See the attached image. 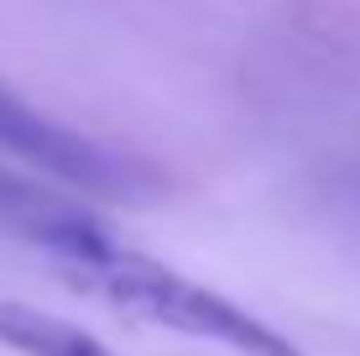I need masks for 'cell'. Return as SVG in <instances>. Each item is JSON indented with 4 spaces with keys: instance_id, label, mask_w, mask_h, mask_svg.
<instances>
[{
    "instance_id": "cell-1",
    "label": "cell",
    "mask_w": 360,
    "mask_h": 356,
    "mask_svg": "<svg viewBox=\"0 0 360 356\" xmlns=\"http://www.w3.org/2000/svg\"><path fill=\"white\" fill-rule=\"evenodd\" d=\"M79 278L89 293H99L110 309L131 314V320L178 330V336H193V340H214V346H225L235 356H303L282 330H271L266 320L230 304L225 293L193 283L188 273L157 262V257L115 247L99 262L79 267Z\"/></svg>"
},
{
    "instance_id": "cell-4",
    "label": "cell",
    "mask_w": 360,
    "mask_h": 356,
    "mask_svg": "<svg viewBox=\"0 0 360 356\" xmlns=\"http://www.w3.org/2000/svg\"><path fill=\"white\" fill-rule=\"evenodd\" d=\"M0 346L16 356H115L89 330L58 320L47 309H32V304H16V299H0Z\"/></svg>"
},
{
    "instance_id": "cell-3",
    "label": "cell",
    "mask_w": 360,
    "mask_h": 356,
    "mask_svg": "<svg viewBox=\"0 0 360 356\" xmlns=\"http://www.w3.org/2000/svg\"><path fill=\"white\" fill-rule=\"evenodd\" d=\"M0 231H11V236L32 241V247L63 257L73 273L120 247L99 215H89L84 204L58 200V194H47L42 183L21 178L16 168H0Z\"/></svg>"
},
{
    "instance_id": "cell-2",
    "label": "cell",
    "mask_w": 360,
    "mask_h": 356,
    "mask_svg": "<svg viewBox=\"0 0 360 356\" xmlns=\"http://www.w3.org/2000/svg\"><path fill=\"white\" fill-rule=\"evenodd\" d=\"M0 152L37 168V173H47V178H58V183L99 194V200H141L152 189V178L136 163L105 152L99 142L79 137V131L58 126L53 116L32 110L27 100H16L6 90H0Z\"/></svg>"
}]
</instances>
